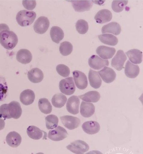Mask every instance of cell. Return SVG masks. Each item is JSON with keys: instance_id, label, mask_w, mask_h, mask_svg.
Returning a JSON list of instances; mask_svg holds the SVG:
<instances>
[{"instance_id": "13", "label": "cell", "mask_w": 143, "mask_h": 154, "mask_svg": "<svg viewBox=\"0 0 143 154\" xmlns=\"http://www.w3.org/2000/svg\"><path fill=\"white\" fill-rule=\"evenodd\" d=\"M102 80L107 83L112 82L116 78V74L114 70L110 67H105L102 70L98 71Z\"/></svg>"}, {"instance_id": "23", "label": "cell", "mask_w": 143, "mask_h": 154, "mask_svg": "<svg viewBox=\"0 0 143 154\" xmlns=\"http://www.w3.org/2000/svg\"><path fill=\"white\" fill-rule=\"evenodd\" d=\"M121 27L117 23L112 22L102 27V32L103 34L110 33L115 35H119L121 32Z\"/></svg>"}, {"instance_id": "14", "label": "cell", "mask_w": 143, "mask_h": 154, "mask_svg": "<svg viewBox=\"0 0 143 154\" xmlns=\"http://www.w3.org/2000/svg\"><path fill=\"white\" fill-rule=\"evenodd\" d=\"M111 12L107 9H103L98 11L95 17L97 23L103 24L110 21L112 19Z\"/></svg>"}, {"instance_id": "12", "label": "cell", "mask_w": 143, "mask_h": 154, "mask_svg": "<svg viewBox=\"0 0 143 154\" xmlns=\"http://www.w3.org/2000/svg\"><path fill=\"white\" fill-rule=\"evenodd\" d=\"M80 101L79 98L77 96H73L70 97L66 103L67 110L74 115H77L79 112V106Z\"/></svg>"}, {"instance_id": "21", "label": "cell", "mask_w": 143, "mask_h": 154, "mask_svg": "<svg viewBox=\"0 0 143 154\" xmlns=\"http://www.w3.org/2000/svg\"><path fill=\"white\" fill-rule=\"evenodd\" d=\"M35 95L32 90L28 89L25 90L20 94V100L23 105L28 106L32 104L35 100Z\"/></svg>"}, {"instance_id": "15", "label": "cell", "mask_w": 143, "mask_h": 154, "mask_svg": "<svg viewBox=\"0 0 143 154\" xmlns=\"http://www.w3.org/2000/svg\"><path fill=\"white\" fill-rule=\"evenodd\" d=\"M9 113L11 117L14 119L20 118L22 114L20 104L17 101H13L8 104Z\"/></svg>"}, {"instance_id": "16", "label": "cell", "mask_w": 143, "mask_h": 154, "mask_svg": "<svg viewBox=\"0 0 143 154\" xmlns=\"http://www.w3.org/2000/svg\"><path fill=\"white\" fill-rule=\"evenodd\" d=\"M96 52L101 57L108 60L112 58L116 52V50L114 48L101 46L97 48Z\"/></svg>"}, {"instance_id": "20", "label": "cell", "mask_w": 143, "mask_h": 154, "mask_svg": "<svg viewBox=\"0 0 143 154\" xmlns=\"http://www.w3.org/2000/svg\"><path fill=\"white\" fill-rule=\"evenodd\" d=\"M17 60L22 64H26L30 63L32 59V54L28 50L22 49L17 54Z\"/></svg>"}, {"instance_id": "38", "label": "cell", "mask_w": 143, "mask_h": 154, "mask_svg": "<svg viewBox=\"0 0 143 154\" xmlns=\"http://www.w3.org/2000/svg\"><path fill=\"white\" fill-rule=\"evenodd\" d=\"M56 70L57 73L62 77H65L69 76L70 70L69 68L64 64H59L57 66Z\"/></svg>"}, {"instance_id": "3", "label": "cell", "mask_w": 143, "mask_h": 154, "mask_svg": "<svg viewBox=\"0 0 143 154\" xmlns=\"http://www.w3.org/2000/svg\"><path fill=\"white\" fill-rule=\"evenodd\" d=\"M59 87L60 91L66 95H71L75 91V87L72 77L67 78L60 81Z\"/></svg>"}, {"instance_id": "29", "label": "cell", "mask_w": 143, "mask_h": 154, "mask_svg": "<svg viewBox=\"0 0 143 154\" xmlns=\"http://www.w3.org/2000/svg\"><path fill=\"white\" fill-rule=\"evenodd\" d=\"M44 131L41 130L37 127L30 126L27 129V133L29 137L34 140H38L41 139L44 134H47Z\"/></svg>"}, {"instance_id": "9", "label": "cell", "mask_w": 143, "mask_h": 154, "mask_svg": "<svg viewBox=\"0 0 143 154\" xmlns=\"http://www.w3.org/2000/svg\"><path fill=\"white\" fill-rule=\"evenodd\" d=\"M62 123L66 128L70 130L77 128L81 121L77 117L70 116H65L60 117Z\"/></svg>"}, {"instance_id": "42", "label": "cell", "mask_w": 143, "mask_h": 154, "mask_svg": "<svg viewBox=\"0 0 143 154\" xmlns=\"http://www.w3.org/2000/svg\"><path fill=\"white\" fill-rule=\"evenodd\" d=\"M5 121L0 118V131L3 130L5 128Z\"/></svg>"}, {"instance_id": "11", "label": "cell", "mask_w": 143, "mask_h": 154, "mask_svg": "<svg viewBox=\"0 0 143 154\" xmlns=\"http://www.w3.org/2000/svg\"><path fill=\"white\" fill-rule=\"evenodd\" d=\"M75 11L83 12L89 11L92 8L93 2L92 1H70Z\"/></svg>"}, {"instance_id": "31", "label": "cell", "mask_w": 143, "mask_h": 154, "mask_svg": "<svg viewBox=\"0 0 143 154\" xmlns=\"http://www.w3.org/2000/svg\"><path fill=\"white\" fill-rule=\"evenodd\" d=\"M39 109L44 114H50L52 110V107L50 101L46 98L39 99L38 102Z\"/></svg>"}, {"instance_id": "5", "label": "cell", "mask_w": 143, "mask_h": 154, "mask_svg": "<svg viewBox=\"0 0 143 154\" xmlns=\"http://www.w3.org/2000/svg\"><path fill=\"white\" fill-rule=\"evenodd\" d=\"M53 129L49 131L48 135V137L52 141H59L68 137V132L62 127L58 126Z\"/></svg>"}, {"instance_id": "32", "label": "cell", "mask_w": 143, "mask_h": 154, "mask_svg": "<svg viewBox=\"0 0 143 154\" xmlns=\"http://www.w3.org/2000/svg\"><path fill=\"white\" fill-rule=\"evenodd\" d=\"M67 100L66 97L61 93L55 94L52 98L51 102L53 106L61 108L65 105Z\"/></svg>"}, {"instance_id": "2", "label": "cell", "mask_w": 143, "mask_h": 154, "mask_svg": "<svg viewBox=\"0 0 143 154\" xmlns=\"http://www.w3.org/2000/svg\"><path fill=\"white\" fill-rule=\"evenodd\" d=\"M36 16V14L33 11L22 10L17 13L16 20L21 26H26L32 24Z\"/></svg>"}, {"instance_id": "24", "label": "cell", "mask_w": 143, "mask_h": 154, "mask_svg": "<svg viewBox=\"0 0 143 154\" xmlns=\"http://www.w3.org/2000/svg\"><path fill=\"white\" fill-rule=\"evenodd\" d=\"M95 111V106L93 103L82 102L80 112L83 116L86 118L90 117L94 114Z\"/></svg>"}, {"instance_id": "1", "label": "cell", "mask_w": 143, "mask_h": 154, "mask_svg": "<svg viewBox=\"0 0 143 154\" xmlns=\"http://www.w3.org/2000/svg\"><path fill=\"white\" fill-rule=\"evenodd\" d=\"M18 42V39L17 35L12 31L3 30L0 33V44L7 50L14 48Z\"/></svg>"}, {"instance_id": "4", "label": "cell", "mask_w": 143, "mask_h": 154, "mask_svg": "<svg viewBox=\"0 0 143 154\" xmlns=\"http://www.w3.org/2000/svg\"><path fill=\"white\" fill-rule=\"evenodd\" d=\"M68 150L75 154H84L89 149L88 145L82 140H76L67 146Z\"/></svg>"}, {"instance_id": "26", "label": "cell", "mask_w": 143, "mask_h": 154, "mask_svg": "<svg viewBox=\"0 0 143 154\" xmlns=\"http://www.w3.org/2000/svg\"><path fill=\"white\" fill-rule=\"evenodd\" d=\"M129 60L134 64H140L142 61V53L138 49H132L126 53Z\"/></svg>"}, {"instance_id": "8", "label": "cell", "mask_w": 143, "mask_h": 154, "mask_svg": "<svg viewBox=\"0 0 143 154\" xmlns=\"http://www.w3.org/2000/svg\"><path fill=\"white\" fill-rule=\"evenodd\" d=\"M73 75L76 85L79 89L83 90L87 87V77L83 72L78 70L73 72Z\"/></svg>"}, {"instance_id": "7", "label": "cell", "mask_w": 143, "mask_h": 154, "mask_svg": "<svg viewBox=\"0 0 143 154\" xmlns=\"http://www.w3.org/2000/svg\"><path fill=\"white\" fill-rule=\"evenodd\" d=\"M127 60V57L123 51L119 50L111 60V66L118 71L124 68V63Z\"/></svg>"}, {"instance_id": "37", "label": "cell", "mask_w": 143, "mask_h": 154, "mask_svg": "<svg viewBox=\"0 0 143 154\" xmlns=\"http://www.w3.org/2000/svg\"><path fill=\"white\" fill-rule=\"evenodd\" d=\"M128 1H114L111 4V8L115 12L119 13L123 11L127 4Z\"/></svg>"}, {"instance_id": "6", "label": "cell", "mask_w": 143, "mask_h": 154, "mask_svg": "<svg viewBox=\"0 0 143 154\" xmlns=\"http://www.w3.org/2000/svg\"><path fill=\"white\" fill-rule=\"evenodd\" d=\"M50 25V21L46 17H39L35 22L34 29L36 33L38 34H43L46 32Z\"/></svg>"}, {"instance_id": "35", "label": "cell", "mask_w": 143, "mask_h": 154, "mask_svg": "<svg viewBox=\"0 0 143 154\" xmlns=\"http://www.w3.org/2000/svg\"><path fill=\"white\" fill-rule=\"evenodd\" d=\"M73 46L72 44L68 42L62 43L59 47V51L62 56H68L72 52Z\"/></svg>"}, {"instance_id": "22", "label": "cell", "mask_w": 143, "mask_h": 154, "mask_svg": "<svg viewBox=\"0 0 143 154\" xmlns=\"http://www.w3.org/2000/svg\"><path fill=\"white\" fill-rule=\"evenodd\" d=\"M28 76L31 82L38 83L41 82L43 79L44 74L41 69L35 68L28 72Z\"/></svg>"}, {"instance_id": "33", "label": "cell", "mask_w": 143, "mask_h": 154, "mask_svg": "<svg viewBox=\"0 0 143 154\" xmlns=\"http://www.w3.org/2000/svg\"><path fill=\"white\" fill-rule=\"evenodd\" d=\"M8 93V88L5 79L0 75V102L4 100Z\"/></svg>"}, {"instance_id": "27", "label": "cell", "mask_w": 143, "mask_h": 154, "mask_svg": "<svg viewBox=\"0 0 143 154\" xmlns=\"http://www.w3.org/2000/svg\"><path fill=\"white\" fill-rule=\"evenodd\" d=\"M51 38L53 42L59 44L64 38L63 31L60 27L54 26L52 27L50 31Z\"/></svg>"}, {"instance_id": "41", "label": "cell", "mask_w": 143, "mask_h": 154, "mask_svg": "<svg viewBox=\"0 0 143 154\" xmlns=\"http://www.w3.org/2000/svg\"><path fill=\"white\" fill-rule=\"evenodd\" d=\"M10 30V29L8 26L5 24H0V33L3 30Z\"/></svg>"}, {"instance_id": "39", "label": "cell", "mask_w": 143, "mask_h": 154, "mask_svg": "<svg viewBox=\"0 0 143 154\" xmlns=\"http://www.w3.org/2000/svg\"><path fill=\"white\" fill-rule=\"evenodd\" d=\"M8 104H4L0 106V117L7 119H11L8 112Z\"/></svg>"}, {"instance_id": "10", "label": "cell", "mask_w": 143, "mask_h": 154, "mask_svg": "<svg viewBox=\"0 0 143 154\" xmlns=\"http://www.w3.org/2000/svg\"><path fill=\"white\" fill-rule=\"evenodd\" d=\"M88 64L92 69L99 70L105 66H108L109 63L108 60L102 59L98 56L93 55L89 58Z\"/></svg>"}, {"instance_id": "30", "label": "cell", "mask_w": 143, "mask_h": 154, "mask_svg": "<svg viewBox=\"0 0 143 154\" xmlns=\"http://www.w3.org/2000/svg\"><path fill=\"white\" fill-rule=\"evenodd\" d=\"M100 41L104 44L115 46L118 43V39L115 36L111 34H103L98 36Z\"/></svg>"}, {"instance_id": "17", "label": "cell", "mask_w": 143, "mask_h": 154, "mask_svg": "<svg viewBox=\"0 0 143 154\" xmlns=\"http://www.w3.org/2000/svg\"><path fill=\"white\" fill-rule=\"evenodd\" d=\"M82 128L85 132L89 134H94L100 130V126L99 123L95 121H89L84 122Z\"/></svg>"}, {"instance_id": "34", "label": "cell", "mask_w": 143, "mask_h": 154, "mask_svg": "<svg viewBox=\"0 0 143 154\" xmlns=\"http://www.w3.org/2000/svg\"><path fill=\"white\" fill-rule=\"evenodd\" d=\"M46 126L48 129H53L58 125L59 119L54 115H51L47 116L45 119Z\"/></svg>"}, {"instance_id": "25", "label": "cell", "mask_w": 143, "mask_h": 154, "mask_svg": "<svg viewBox=\"0 0 143 154\" xmlns=\"http://www.w3.org/2000/svg\"><path fill=\"white\" fill-rule=\"evenodd\" d=\"M88 79L92 88L98 89L100 87L102 81L97 72L90 69L89 72Z\"/></svg>"}, {"instance_id": "19", "label": "cell", "mask_w": 143, "mask_h": 154, "mask_svg": "<svg viewBox=\"0 0 143 154\" xmlns=\"http://www.w3.org/2000/svg\"><path fill=\"white\" fill-rule=\"evenodd\" d=\"M140 68L137 65H134L128 60L125 67V74L128 78H135L140 73Z\"/></svg>"}, {"instance_id": "18", "label": "cell", "mask_w": 143, "mask_h": 154, "mask_svg": "<svg viewBox=\"0 0 143 154\" xmlns=\"http://www.w3.org/2000/svg\"><path fill=\"white\" fill-rule=\"evenodd\" d=\"M6 141L9 146L12 147H18L22 141L20 135L15 131L9 133L6 138Z\"/></svg>"}, {"instance_id": "28", "label": "cell", "mask_w": 143, "mask_h": 154, "mask_svg": "<svg viewBox=\"0 0 143 154\" xmlns=\"http://www.w3.org/2000/svg\"><path fill=\"white\" fill-rule=\"evenodd\" d=\"M79 97L85 102L96 103L99 101L100 95L99 92L95 91H92L79 96Z\"/></svg>"}, {"instance_id": "36", "label": "cell", "mask_w": 143, "mask_h": 154, "mask_svg": "<svg viewBox=\"0 0 143 154\" xmlns=\"http://www.w3.org/2000/svg\"><path fill=\"white\" fill-rule=\"evenodd\" d=\"M76 28L80 34H84L87 32L89 29L88 22L83 20H80L76 24Z\"/></svg>"}, {"instance_id": "40", "label": "cell", "mask_w": 143, "mask_h": 154, "mask_svg": "<svg viewBox=\"0 0 143 154\" xmlns=\"http://www.w3.org/2000/svg\"><path fill=\"white\" fill-rule=\"evenodd\" d=\"M22 4L24 8L28 10H32L37 5L35 1H23Z\"/></svg>"}]
</instances>
